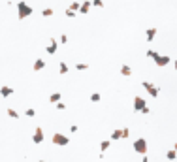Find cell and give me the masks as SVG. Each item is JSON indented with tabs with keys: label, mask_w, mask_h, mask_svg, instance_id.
<instances>
[{
	"label": "cell",
	"mask_w": 177,
	"mask_h": 162,
	"mask_svg": "<svg viewBox=\"0 0 177 162\" xmlns=\"http://www.w3.org/2000/svg\"><path fill=\"white\" fill-rule=\"evenodd\" d=\"M8 115H9V117H11V119H19V113H17V111H15V109H11V108H9V109H8Z\"/></svg>",
	"instance_id": "cb8c5ba5"
},
{
	"label": "cell",
	"mask_w": 177,
	"mask_h": 162,
	"mask_svg": "<svg viewBox=\"0 0 177 162\" xmlns=\"http://www.w3.org/2000/svg\"><path fill=\"white\" fill-rule=\"evenodd\" d=\"M121 74L128 77V75H132V68H130L128 64H123V66H121Z\"/></svg>",
	"instance_id": "5bb4252c"
},
{
	"label": "cell",
	"mask_w": 177,
	"mask_h": 162,
	"mask_svg": "<svg viewBox=\"0 0 177 162\" xmlns=\"http://www.w3.org/2000/svg\"><path fill=\"white\" fill-rule=\"evenodd\" d=\"M92 6H96V8H104V2H102V0H94Z\"/></svg>",
	"instance_id": "f546056e"
},
{
	"label": "cell",
	"mask_w": 177,
	"mask_h": 162,
	"mask_svg": "<svg viewBox=\"0 0 177 162\" xmlns=\"http://www.w3.org/2000/svg\"><path fill=\"white\" fill-rule=\"evenodd\" d=\"M141 113H145V115H149V113H151V109H149V108H147V106H145V108H143V109H141Z\"/></svg>",
	"instance_id": "1f68e13d"
},
{
	"label": "cell",
	"mask_w": 177,
	"mask_h": 162,
	"mask_svg": "<svg viewBox=\"0 0 177 162\" xmlns=\"http://www.w3.org/2000/svg\"><path fill=\"white\" fill-rule=\"evenodd\" d=\"M91 6H92V2H89V0H85V2L81 4V8H79V13H83V15H87V13H89V9H91Z\"/></svg>",
	"instance_id": "7c38bea8"
},
{
	"label": "cell",
	"mask_w": 177,
	"mask_h": 162,
	"mask_svg": "<svg viewBox=\"0 0 177 162\" xmlns=\"http://www.w3.org/2000/svg\"><path fill=\"white\" fill-rule=\"evenodd\" d=\"M119 138H121V130H119V128H115V130L111 132V142H117Z\"/></svg>",
	"instance_id": "ac0fdd59"
},
{
	"label": "cell",
	"mask_w": 177,
	"mask_h": 162,
	"mask_svg": "<svg viewBox=\"0 0 177 162\" xmlns=\"http://www.w3.org/2000/svg\"><path fill=\"white\" fill-rule=\"evenodd\" d=\"M147 57H149V59H153V60H155V59H157V57H158V51H155V49H149V51H147Z\"/></svg>",
	"instance_id": "44dd1931"
},
{
	"label": "cell",
	"mask_w": 177,
	"mask_h": 162,
	"mask_svg": "<svg viewBox=\"0 0 177 162\" xmlns=\"http://www.w3.org/2000/svg\"><path fill=\"white\" fill-rule=\"evenodd\" d=\"M109 147H111V142H102V143H100V149H102V153H104V151H108Z\"/></svg>",
	"instance_id": "7402d4cb"
},
{
	"label": "cell",
	"mask_w": 177,
	"mask_h": 162,
	"mask_svg": "<svg viewBox=\"0 0 177 162\" xmlns=\"http://www.w3.org/2000/svg\"><path fill=\"white\" fill-rule=\"evenodd\" d=\"M141 85H143V89L149 92V96H151V98H158V92H160V89H158L157 85H153L151 81H143Z\"/></svg>",
	"instance_id": "7a4b0ae2"
},
{
	"label": "cell",
	"mask_w": 177,
	"mask_h": 162,
	"mask_svg": "<svg viewBox=\"0 0 177 162\" xmlns=\"http://www.w3.org/2000/svg\"><path fill=\"white\" fill-rule=\"evenodd\" d=\"M32 6H28L26 2H19L17 4V17L19 19H26V17H30L32 15Z\"/></svg>",
	"instance_id": "6da1fadb"
},
{
	"label": "cell",
	"mask_w": 177,
	"mask_h": 162,
	"mask_svg": "<svg viewBox=\"0 0 177 162\" xmlns=\"http://www.w3.org/2000/svg\"><path fill=\"white\" fill-rule=\"evenodd\" d=\"M166 159H168V160H175L177 159V151L175 149H170V151L166 153Z\"/></svg>",
	"instance_id": "2e32d148"
},
{
	"label": "cell",
	"mask_w": 177,
	"mask_h": 162,
	"mask_svg": "<svg viewBox=\"0 0 177 162\" xmlns=\"http://www.w3.org/2000/svg\"><path fill=\"white\" fill-rule=\"evenodd\" d=\"M43 68H45V60H43V59H36L32 70H34V72H40V70H43Z\"/></svg>",
	"instance_id": "8fae6325"
},
{
	"label": "cell",
	"mask_w": 177,
	"mask_h": 162,
	"mask_svg": "<svg viewBox=\"0 0 177 162\" xmlns=\"http://www.w3.org/2000/svg\"><path fill=\"white\" fill-rule=\"evenodd\" d=\"M64 13H66V17H75V11H72L70 8H68V9H66Z\"/></svg>",
	"instance_id": "83f0119b"
},
{
	"label": "cell",
	"mask_w": 177,
	"mask_h": 162,
	"mask_svg": "<svg viewBox=\"0 0 177 162\" xmlns=\"http://www.w3.org/2000/svg\"><path fill=\"white\" fill-rule=\"evenodd\" d=\"M53 13H55V11H53L51 8H43V9H41V15H43V17H51Z\"/></svg>",
	"instance_id": "d6986e66"
},
{
	"label": "cell",
	"mask_w": 177,
	"mask_h": 162,
	"mask_svg": "<svg viewBox=\"0 0 177 162\" xmlns=\"http://www.w3.org/2000/svg\"><path fill=\"white\" fill-rule=\"evenodd\" d=\"M128 134H130L128 128H121V138H128Z\"/></svg>",
	"instance_id": "484cf974"
},
{
	"label": "cell",
	"mask_w": 177,
	"mask_h": 162,
	"mask_svg": "<svg viewBox=\"0 0 177 162\" xmlns=\"http://www.w3.org/2000/svg\"><path fill=\"white\" fill-rule=\"evenodd\" d=\"M25 115H26V117H34V115H36V111H34L32 108H28V109L25 111Z\"/></svg>",
	"instance_id": "d4e9b609"
},
{
	"label": "cell",
	"mask_w": 177,
	"mask_h": 162,
	"mask_svg": "<svg viewBox=\"0 0 177 162\" xmlns=\"http://www.w3.org/2000/svg\"><path fill=\"white\" fill-rule=\"evenodd\" d=\"M57 109H58V111H64V109H66V104L58 102V104H57Z\"/></svg>",
	"instance_id": "f1b7e54d"
},
{
	"label": "cell",
	"mask_w": 177,
	"mask_h": 162,
	"mask_svg": "<svg viewBox=\"0 0 177 162\" xmlns=\"http://www.w3.org/2000/svg\"><path fill=\"white\" fill-rule=\"evenodd\" d=\"M13 94V87H8V85H2L0 87V96L2 98H9Z\"/></svg>",
	"instance_id": "9c48e42d"
},
{
	"label": "cell",
	"mask_w": 177,
	"mask_h": 162,
	"mask_svg": "<svg viewBox=\"0 0 177 162\" xmlns=\"http://www.w3.org/2000/svg\"><path fill=\"white\" fill-rule=\"evenodd\" d=\"M155 62H157V66H166V64L172 62V59H170L168 55H160V53H158V57L155 59Z\"/></svg>",
	"instance_id": "ba28073f"
},
{
	"label": "cell",
	"mask_w": 177,
	"mask_h": 162,
	"mask_svg": "<svg viewBox=\"0 0 177 162\" xmlns=\"http://www.w3.org/2000/svg\"><path fill=\"white\" fill-rule=\"evenodd\" d=\"M89 2H94V0H89Z\"/></svg>",
	"instance_id": "8d00e7d4"
},
{
	"label": "cell",
	"mask_w": 177,
	"mask_h": 162,
	"mask_svg": "<svg viewBox=\"0 0 177 162\" xmlns=\"http://www.w3.org/2000/svg\"><path fill=\"white\" fill-rule=\"evenodd\" d=\"M45 51H47L49 55H55V53L58 51V40H57V38H49V42H47V45H45Z\"/></svg>",
	"instance_id": "5b68a950"
},
{
	"label": "cell",
	"mask_w": 177,
	"mask_h": 162,
	"mask_svg": "<svg viewBox=\"0 0 177 162\" xmlns=\"http://www.w3.org/2000/svg\"><path fill=\"white\" fill-rule=\"evenodd\" d=\"M155 36H157V26H151V28H147V32H145V38H147V42H153V40H155Z\"/></svg>",
	"instance_id": "30bf717a"
},
{
	"label": "cell",
	"mask_w": 177,
	"mask_h": 162,
	"mask_svg": "<svg viewBox=\"0 0 177 162\" xmlns=\"http://www.w3.org/2000/svg\"><path fill=\"white\" fill-rule=\"evenodd\" d=\"M79 8H81L79 2H72V4H70V9H72V11H79Z\"/></svg>",
	"instance_id": "603a6c76"
},
{
	"label": "cell",
	"mask_w": 177,
	"mask_h": 162,
	"mask_svg": "<svg viewBox=\"0 0 177 162\" xmlns=\"http://www.w3.org/2000/svg\"><path fill=\"white\" fill-rule=\"evenodd\" d=\"M141 162H149V159H147V157H143V159H141Z\"/></svg>",
	"instance_id": "d6a6232c"
},
{
	"label": "cell",
	"mask_w": 177,
	"mask_h": 162,
	"mask_svg": "<svg viewBox=\"0 0 177 162\" xmlns=\"http://www.w3.org/2000/svg\"><path fill=\"white\" fill-rule=\"evenodd\" d=\"M68 70H70V68H68V64H66V62H58V74H60V75L68 74Z\"/></svg>",
	"instance_id": "4fadbf2b"
},
{
	"label": "cell",
	"mask_w": 177,
	"mask_h": 162,
	"mask_svg": "<svg viewBox=\"0 0 177 162\" xmlns=\"http://www.w3.org/2000/svg\"><path fill=\"white\" fill-rule=\"evenodd\" d=\"M145 106H147V104H145V98H143V96H134V109H136V111H141Z\"/></svg>",
	"instance_id": "52a82bcc"
},
{
	"label": "cell",
	"mask_w": 177,
	"mask_h": 162,
	"mask_svg": "<svg viewBox=\"0 0 177 162\" xmlns=\"http://www.w3.org/2000/svg\"><path fill=\"white\" fill-rule=\"evenodd\" d=\"M38 162H45V160H38Z\"/></svg>",
	"instance_id": "d590c367"
},
{
	"label": "cell",
	"mask_w": 177,
	"mask_h": 162,
	"mask_svg": "<svg viewBox=\"0 0 177 162\" xmlns=\"http://www.w3.org/2000/svg\"><path fill=\"white\" fill-rule=\"evenodd\" d=\"M102 100V94L100 92H92L91 94V102H100Z\"/></svg>",
	"instance_id": "ffe728a7"
},
{
	"label": "cell",
	"mask_w": 177,
	"mask_h": 162,
	"mask_svg": "<svg viewBox=\"0 0 177 162\" xmlns=\"http://www.w3.org/2000/svg\"><path fill=\"white\" fill-rule=\"evenodd\" d=\"M87 68H89L87 62H77V64H75V70H79V72H85Z\"/></svg>",
	"instance_id": "e0dca14e"
},
{
	"label": "cell",
	"mask_w": 177,
	"mask_h": 162,
	"mask_svg": "<svg viewBox=\"0 0 177 162\" xmlns=\"http://www.w3.org/2000/svg\"><path fill=\"white\" fill-rule=\"evenodd\" d=\"M174 149H175V151H177V142H175V145H174Z\"/></svg>",
	"instance_id": "e575fe53"
},
{
	"label": "cell",
	"mask_w": 177,
	"mask_h": 162,
	"mask_svg": "<svg viewBox=\"0 0 177 162\" xmlns=\"http://www.w3.org/2000/svg\"><path fill=\"white\" fill-rule=\"evenodd\" d=\"M32 142H34L36 145H40V143L43 142V128H41V126H36V128H34V134H32Z\"/></svg>",
	"instance_id": "8992f818"
},
{
	"label": "cell",
	"mask_w": 177,
	"mask_h": 162,
	"mask_svg": "<svg viewBox=\"0 0 177 162\" xmlns=\"http://www.w3.org/2000/svg\"><path fill=\"white\" fill-rule=\"evenodd\" d=\"M147 147H149V145H147V140H145V138H140V140L134 142V151L140 153V155H145V153H147Z\"/></svg>",
	"instance_id": "3957f363"
},
{
	"label": "cell",
	"mask_w": 177,
	"mask_h": 162,
	"mask_svg": "<svg viewBox=\"0 0 177 162\" xmlns=\"http://www.w3.org/2000/svg\"><path fill=\"white\" fill-rule=\"evenodd\" d=\"M53 143H55V145L64 147V145H68V143H70V140H68V136H64V134L57 132V134H53Z\"/></svg>",
	"instance_id": "277c9868"
},
{
	"label": "cell",
	"mask_w": 177,
	"mask_h": 162,
	"mask_svg": "<svg viewBox=\"0 0 177 162\" xmlns=\"http://www.w3.org/2000/svg\"><path fill=\"white\" fill-rule=\"evenodd\" d=\"M174 68L177 70V60H174Z\"/></svg>",
	"instance_id": "836d02e7"
},
{
	"label": "cell",
	"mask_w": 177,
	"mask_h": 162,
	"mask_svg": "<svg viewBox=\"0 0 177 162\" xmlns=\"http://www.w3.org/2000/svg\"><path fill=\"white\" fill-rule=\"evenodd\" d=\"M58 42H60V43H68V36H66V34H60Z\"/></svg>",
	"instance_id": "4316f807"
},
{
	"label": "cell",
	"mask_w": 177,
	"mask_h": 162,
	"mask_svg": "<svg viewBox=\"0 0 177 162\" xmlns=\"http://www.w3.org/2000/svg\"><path fill=\"white\" fill-rule=\"evenodd\" d=\"M60 98H62V94H60V92H53V94L49 96V100H51L53 104H58V102H60Z\"/></svg>",
	"instance_id": "9a60e30c"
},
{
	"label": "cell",
	"mask_w": 177,
	"mask_h": 162,
	"mask_svg": "<svg viewBox=\"0 0 177 162\" xmlns=\"http://www.w3.org/2000/svg\"><path fill=\"white\" fill-rule=\"evenodd\" d=\"M77 130H79V126H77V125H72V126H70V132H77Z\"/></svg>",
	"instance_id": "4dcf8cb0"
}]
</instances>
